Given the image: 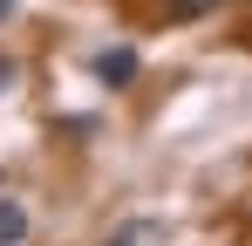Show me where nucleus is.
<instances>
[{"label": "nucleus", "mask_w": 252, "mask_h": 246, "mask_svg": "<svg viewBox=\"0 0 252 246\" xmlns=\"http://www.w3.org/2000/svg\"><path fill=\"white\" fill-rule=\"evenodd\" d=\"M102 246H170V226L164 219H129V226H116Z\"/></svg>", "instance_id": "obj_1"}, {"label": "nucleus", "mask_w": 252, "mask_h": 246, "mask_svg": "<svg viewBox=\"0 0 252 246\" xmlns=\"http://www.w3.org/2000/svg\"><path fill=\"white\" fill-rule=\"evenodd\" d=\"M21 240H28V212L0 192V246H21Z\"/></svg>", "instance_id": "obj_2"}, {"label": "nucleus", "mask_w": 252, "mask_h": 246, "mask_svg": "<svg viewBox=\"0 0 252 246\" xmlns=\"http://www.w3.org/2000/svg\"><path fill=\"white\" fill-rule=\"evenodd\" d=\"M95 76H102V82H129V76H136V55H129V48H116V55H95Z\"/></svg>", "instance_id": "obj_3"}, {"label": "nucleus", "mask_w": 252, "mask_h": 246, "mask_svg": "<svg viewBox=\"0 0 252 246\" xmlns=\"http://www.w3.org/2000/svg\"><path fill=\"white\" fill-rule=\"evenodd\" d=\"M218 7H225V0H170L177 21H198V14H218Z\"/></svg>", "instance_id": "obj_4"}, {"label": "nucleus", "mask_w": 252, "mask_h": 246, "mask_svg": "<svg viewBox=\"0 0 252 246\" xmlns=\"http://www.w3.org/2000/svg\"><path fill=\"white\" fill-rule=\"evenodd\" d=\"M0 14H14V0H0Z\"/></svg>", "instance_id": "obj_5"}]
</instances>
